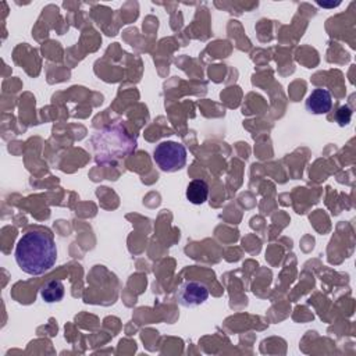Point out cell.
Here are the masks:
<instances>
[{"mask_svg": "<svg viewBox=\"0 0 356 356\" xmlns=\"http://www.w3.org/2000/svg\"><path fill=\"white\" fill-rule=\"evenodd\" d=\"M18 267L29 275H42L57 260V248L53 238L42 231H29L17 242L14 250Z\"/></svg>", "mask_w": 356, "mask_h": 356, "instance_id": "obj_1", "label": "cell"}, {"mask_svg": "<svg viewBox=\"0 0 356 356\" xmlns=\"http://www.w3.org/2000/svg\"><path fill=\"white\" fill-rule=\"evenodd\" d=\"M95 159L99 164L117 161L136 149V139L128 134L125 127L114 122L90 138Z\"/></svg>", "mask_w": 356, "mask_h": 356, "instance_id": "obj_2", "label": "cell"}, {"mask_svg": "<svg viewBox=\"0 0 356 356\" xmlns=\"http://www.w3.org/2000/svg\"><path fill=\"white\" fill-rule=\"evenodd\" d=\"M186 149L182 143L174 140H164L153 150V160L164 172H175L186 164Z\"/></svg>", "mask_w": 356, "mask_h": 356, "instance_id": "obj_3", "label": "cell"}, {"mask_svg": "<svg viewBox=\"0 0 356 356\" xmlns=\"http://www.w3.org/2000/svg\"><path fill=\"white\" fill-rule=\"evenodd\" d=\"M209 298V289L203 282L185 281L178 286L177 300L181 306L195 307L203 305Z\"/></svg>", "mask_w": 356, "mask_h": 356, "instance_id": "obj_4", "label": "cell"}, {"mask_svg": "<svg viewBox=\"0 0 356 356\" xmlns=\"http://www.w3.org/2000/svg\"><path fill=\"white\" fill-rule=\"evenodd\" d=\"M305 107L312 114H327L332 107L331 92L325 88H316L307 96Z\"/></svg>", "mask_w": 356, "mask_h": 356, "instance_id": "obj_5", "label": "cell"}, {"mask_svg": "<svg viewBox=\"0 0 356 356\" xmlns=\"http://www.w3.org/2000/svg\"><path fill=\"white\" fill-rule=\"evenodd\" d=\"M186 199L193 204H203L209 196V185L204 179H193L186 186Z\"/></svg>", "mask_w": 356, "mask_h": 356, "instance_id": "obj_6", "label": "cell"}, {"mask_svg": "<svg viewBox=\"0 0 356 356\" xmlns=\"http://www.w3.org/2000/svg\"><path fill=\"white\" fill-rule=\"evenodd\" d=\"M64 285L58 280H51L47 281L42 289H40V296L46 303H54L60 302L64 298Z\"/></svg>", "mask_w": 356, "mask_h": 356, "instance_id": "obj_7", "label": "cell"}, {"mask_svg": "<svg viewBox=\"0 0 356 356\" xmlns=\"http://www.w3.org/2000/svg\"><path fill=\"white\" fill-rule=\"evenodd\" d=\"M350 120H352V108L349 106H341L335 113V121L338 122V125L345 127L350 122Z\"/></svg>", "mask_w": 356, "mask_h": 356, "instance_id": "obj_8", "label": "cell"}]
</instances>
